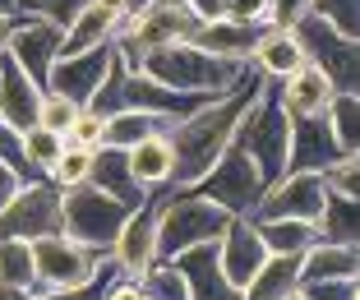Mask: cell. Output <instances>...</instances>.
<instances>
[{"mask_svg": "<svg viewBox=\"0 0 360 300\" xmlns=\"http://www.w3.org/2000/svg\"><path fill=\"white\" fill-rule=\"evenodd\" d=\"M259 88H264V79L250 74L240 88L212 97V102H203L199 111L171 120V125L162 129V134H167V148H171V190L199 185V176L226 152V143H231L240 116L250 111V102L259 97Z\"/></svg>", "mask_w": 360, "mask_h": 300, "instance_id": "1", "label": "cell"}, {"mask_svg": "<svg viewBox=\"0 0 360 300\" xmlns=\"http://www.w3.org/2000/svg\"><path fill=\"white\" fill-rule=\"evenodd\" d=\"M139 74L158 79L162 88L176 93H203V97H222L231 88H240L250 79V65L236 60H217V56L199 51L194 42H167L158 51H148L139 60Z\"/></svg>", "mask_w": 360, "mask_h": 300, "instance_id": "2", "label": "cell"}, {"mask_svg": "<svg viewBox=\"0 0 360 300\" xmlns=\"http://www.w3.org/2000/svg\"><path fill=\"white\" fill-rule=\"evenodd\" d=\"M231 143L245 152V157L259 167V176H264V185H277L286 176V148H291V116L282 111V102H277V88L264 79V88H259V97L250 102V111L240 116V125H236Z\"/></svg>", "mask_w": 360, "mask_h": 300, "instance_id": "3", "label": "cell"}, {"mask_svg": "<svg viewBox=\"0 0 360 300\" xmlns=\"http://www.w3.org/2000/svg\"><path fill=\"white\" fill-rule=\"evenodd\" d=\"M194 28H199V19L185 10V0H143V5L116 28L111 51H116V60L125 65V70H139V60L148 51H158V46H167V42H190Z\"/></svg>", "mask_w": 360, "mask_h": 300, "instance_id": "4", "label": "cell"}, {"mask_svg": "<svg viewBox=\"0 0 360 300\" xmlns=\"http://www.w3.org/2000/svg\"><path fill=\"white\" fill-rule=\"evenodd\" d=\"M226 222H231V213L217 208L212 199L194 190H171L158 217V259H176L190 245H208L226 231Z\"/></svg>", "mask_w": 360, "mask_h": 300, "instance_id": "5", "label": "cell"}, {"mask_svg": "<svg viewBox=\"0 0 360 300\" xmlns=\"http://www.w3.org/2000/svg\"><path fill=\"white\" fill-rule=\"evenodd\" d=\"M134 213V208L116 204L111 194H102L97 185H75V190H60V231L70 240H79V245L97 249V254H106V249L116 245L120 226H125V217Z\"/></svg>", "mask_w": 360, "mask_h": 300, "instance_id": "6", "label": "cell"}, {"mask_svg": "<svg viewBox=\"0 0 360 300\" xmlns=\"http://www.w3.org/2000/svg\"><path fill=\"white\" fill-rule=\"evenodd\" d=\"M291 32L300 37L305 60L333 84V93H360V42L356 37H342V32L333 28V23H323L319 14H305Z\"/></svg>", "mask_w": 360, "mask_h": 300, "instance_id": "7", "label": "cell"}, {"mask_svg": "<svg viewBox=\"0 0 360 300\" xmlns=\"http://www.w3.org/2000/svg\"><path fill=\"white\" fill-rule=\"evenodd\" d=\"M194 194H203V199H212L217 208H226L231 217H250L259 208V199H264V176H259V167L250 157H245L236 143H226V152L217 162H212L208 171L199 176V185H190Z\"/></svg>", "mask_w": 360, "mask_h": 300, "instance_id": "8", "label": "cell"}, {"mask_svg": "<svg viewBox=\"0 0 360 300\" xmlns=\"http://www.w3.org/2000/svg\"><path fill=\"white\" fill-rule=\"evenodd\" d=\"M102 259H106V254H97V249L70 240L65 231L32 240L37 291H79V287H88V282L97 278V268H102Z\"/></svg>", "mask_w": 360, "mask_h": 300, "instance_id": "9", "label": "cell"}, {"mask_svg": "<svg viewBox=\"0 0 360 300\" xmlns=\"http://www.w3.org/2000/svg\"><path fill=\"white\" fill-rule=\"evenodd\" d=\"M60 231V190L51 181H37L32 176L28 185H19L10 204L0 208V240H42Z\"/></svg>", "mask_w": 360, "mask_h": 300, "instance_id": "10", "label": "cell"}, {"mask_svg": "<svg viewBox=\"0 0 360 300\" xmlns=\"http://www.w3.org/2000/svg\"><path fill=\"white\" fill-rule=\"evenodd\" d=\"M167 194H171V190H153L148 199H143V204H139L134 213L125 217L116 245L106 249V259L120 268V278H139L148 263H158V217H162Z\"/></svg>", "mask_w": 360, "mask_h": 300, "instance_id": "11", "label": "cell"}, {"mask_svg": "<svg viewBox=\"0 0 360 300\" xmlns=\"http://www.w3.org/2000/svg\"><path fill=\"white\" fill-rule=\"evenodd\" d=\"M323 213V181L314 171H286L277 185H268L259 208L250 217L255 222H277V217H296V222H319Z\"/></svg>", "mask_w": 360, "mask_h": 300, "instance_id": "12", "label": "cell"}, {"mask_svg": "<svg viewBox=\"0 0 360 300\" xmlns=\"http://www.w3.org/2000/svg\"><path fill=\"white\" fill-rule=\"evenodd\" d=\"M116 51L111 42L106 46H88V51H70V56H56L51 74H46V93L65 97V102H75V107H88V97L97 93V84L106 79Z\"/></svg>", "mask_w": 360, "mask_h": 300, "instance_id": "13", "label": "cell"}, {"mask_svg": "<svg viewBox=\"0 0 360 300\" xmlns=\"http://www.w3.org/2000/svg\"><path fill=\"white\" fill-rule=\"evenodd\" d=\"M60 32L56 23H42V19H23L19 28H14L10 46H5V56H10L14 65H19L23 74L32 79V84L46 93V74H51L56 56H60Z\"/></svg>", "mask_w": 360, "mask_h": 300, "instance_id": "14", "label": "cell"}, {"mask_svg": "<svg viewBox=\"0 0 360 300\" xmlns=\"http://www.w3.org/2000/svg\"><path fill=\"white\" fill-rule=\"evenodd\" d=\"M264 259H268V249H264V240H259L255 222H250V217H231L226 231L217 236V263H222V278L231 282L236 291H245L250 278L264 268Z\"/></svg>", "mask_w": 360, "mask_h": 300, "instance_id": "15", "label": "cell"}, {"mask_svg": "<svg viewBox=\"0 0 360 300\" xmlns=\"http://www.w3.org/2000/svg\"><path fill=\"white\" fill-rule=\"evenodd\" d=\"M338 143L328 134L323 111L319 116H291V148H286V171H323L328 162H338Z\"/></svg>", "mask_w": 360, "mask_h": 300, "instance_id": "16", "label": "cell"}, {"mask_svg": "<svg viewBox=\"0 0 360 300\" xmlns=\"http://www.w3.org/2000/svg\"><path fill=\"white\" fill-rule=\"evenodd\" d=\"M171 263L185 273L190 300H240V291L222 278V263H217V240H208V245H190L185 254L171 259Z\"/></svg>", "mask_w": 360, "mask_h": 300, "instance_id": "17", "label": "cell"}, {"mask_svg": "<svg viewBox=\"0 0 360 300\" xmlns=\"http://www.w3.org/2000/svg\"><path fill=\"white\" fill-rule=\"evenodd\" d=\"M37 111H42V88L32 84L10 56H0V120L23 134V129L37 125Z\"/></svg>", "mask_w": 360, "mask_h": 300, "instance_id": "18", "label": "cell"}, {"mask_svg": "<svg viewBox=\"0 0 360 300\" xmlns=\"http://www.w3.org/2000/svg\"><path fill=\"white\" fill-rule=\"evenodd\" d=\"M250 65L259 70V79L268 84H282L286 74H296L300 65H305V51H300V37L291 28H259L255 37V56Z\"/></svg>", "mask_w": 360, "mask_h": 300, "instance_id": "19", "label": "cell"}, {"mask_svg": "<svg viewBox=\"0 0 360 300\" xmlns=\"http://www.w3.org/2000/svg\"><path fill=\"white\" fill-rule=\"evenodd\" d=\"M255 37L259 28H250V23H236V19H212V23H199L194 28L190 42L199 46V51L217 56V60H236V65H250V56H255Z\"/></svg>", "mask_w": 360, "mask_h": 300, "instance_id": "20", "label": "cell"}, {"mask_svg": "<svg viewBox=\"0 0 360 300\" xmlns=\"http://www.w3.org/2000/svg\"><path fill=\"white\" fill-rule=\"evenodd\" d=\"M273 88H277V102H282L286 116H319V111L333 102V84L319 74L309 60L300 65L296 74H286L282 84H273Z\"/></svg>", "mask_w": 360, "mask_h": 300, "instance_id": "21", "label": "cell"}, {"mask_svg": "<svg viewBox=\"0 0 360 300\" xmlns=\"http://www.w3.org/2000/svg\"><path fill=\"white\" fill-rule=\"evenodd\" d=\"M88 185H97L102 194H111V199L125 204V208H139L143 199H148V190H139L134 176H129V167H125V148H97Z\"/></svg>", "mask_w": 360, "mask_h": 300, "instance_id": "22", "label": "cell"}, {"mask_svg": "<svg viewBox=\"0 0 360 300\" xmlns=\"http://www.w3.org/2000/svg\"><path fill=\"white\" fill-rule=\"evenodd\" d=\"M125 167L134 176L139 190H171V148H167V134H153V139L125 148Z\"/></svg>", "mask_w": 360, "mask_h": 300, "instance_id": "23", "label": "cell"}, {"mask_svg": "<svg viewBox=\"0 0 360 300\" xmlns=\"http://www.w3.org/2000/svg\"><path fill=\"white\" fill-rule=\"evenodd\" d=\"M356 273H360V245L319 240L314 249L300 254V287L305 282H328V278H356Z\"/></svg>", "mask_w": 360, "mask_h": 300, "instance_id": "24", "label": "cell"}, {"mask_svg": "<svg viewBox=\"0 0 360 300\" xmlns=\"http://www.w3.org/2000/svg\"><path fill=\"white\" fill-rule=\"evenodd\" d=\"M296 287H300V254H268L264 268L240 291V300H282Z\"/></svg>", "mask_w": 360, "mask_h": 300, "instance_id": "25", "label": "cell"}, {"mask_svg": "<svg viewBox=\"0 0 360 300\" xmlns=\"http://www.w3.org/2000/svg\"><path fill=\"white\" fill-rule=\"evenodd\" d=\"M255 222V217H250ZM259 240H264L268 254H305V249H314L319 240V222H296V217H277V222H255Z\"/></svg>", "mask_w": 360, "mask_h": 300, "instance_id": "26", "label": "cell"}, {"mask_svg": "<svg viewBox=\"0 0 360 300\" xmlns=\"http://www.w3.org/2000/svg\"><path fill=\"white\" fill-rule=\"evenodd\" d=\"M319 236H323V240H333V245H360V208H356V199L323 190Z\"/></svg>", "mask_w": 360, "mask_h": 300, "instance_id": "27", "label": "cell"}, {"mask_svg": "<svg viewBox=\"0 0 360 300\" xmlns=\"http://www.w3.org/2000/svg\"><path fill=\"white\" fill-rule=\"evenodd\" d=\"M167 120L162 116H148V111H116V116H106V129H102V148H134V143L153 139L162 134Z\"/></svg>", "mask_w": 360, "mask_h": 300, "instance_id": "28", "label": "cell"}, {"mask_svg": "<svg viewBox=\"0 0 360 300\" xmlns=\"http://www.w3.org/2000/svg\"><path fill=\"white\" fill-rule=\"evenodd\" d=\"M323 120H328V134L342 157L360 152V93H333V102L323 107Z\"/></svg>", "mask_w": 360, "mask_h": 300, "instance_id": "29", "label": "cell"}, {"mask_svg": "<svg viewBox=\"0 0 360 300\" xmlns=\"http://www.w3.org/2000/svg\"><path fill=\"white\" fill-rule=\"evenodd\" d=\"M0 287L37 291V268H32L28 240H0Z\"/></svg>", "mask_w": 360, "mask_h": 300, "instance_id": "30", "label": "cell"}, {"mask_svg": "<svg viewBox=\"0 0 360 300\" xmlns=\"http://www.w3.org/2000/svg\"><path fill=\"white\" fill-rule=\"evenodd\" d=\"M139 287L148 300H190V287H185V273L171 263V259H158L139 273Z\"/></svg>", "mask_w": 360, "mask_h": 300, "instance_id": "31", "label": "cell"}, {"mask_svg": "<svg viewBox=\"0 0 360 300\" xmlns=\"http://www.w3.org/2000/svg\"><path fill=\"white\" fill-rule=\"evenodd\" d=\"M88 171H93V148H75V143H65V148L56 152V162L46 167V181H51L56 190H75V185L88 181Z\"/></svg>", "mask_w": 360, "mask_h": 300, "instance_id": "32", "label": "cell"}, {"mask_svg": "<svg viewBox=\"0 0 360 300\" xmlns=\"http://www.w3.org/2000/svg\"><path fill=\"white\" fill-rule=\"evenodd\" d=\"M125 65L111 60V70H106V79L97 84V93L88 97V111H97V116H116V111H125Z\"/></svg>", "mask_w": 360, "mask_h": 300, "instance_id": "33", "label": "cell"}, {"mask_svg": "<svg viewBox=\"0 0 360 300\" xmlns=\"http://www.w3.org/2000/svg\"><path fill=\"white\" fill-rule=\"evenodd\" d=\"M309 14L333 23L342 37H356L360 42V0H309Z\"/></svg>", "mask_w": 360, "mask_h": 300, "instance_id": "34", "label": "cell"}, {"mask_svg": "<svg viewBox=\"0 0 360 300\" xmlns=\"http://www.w3.org/2000/svg\"><path fill=\"white\" fill-rule=\"evenodd\" d=\"M65 148V139L56 134V129H46V125H32V129H23V157H28V167L32 171H46L56 162V152Z\"/></svg>", "mask_w": 360, "mask_h": 300, "instance_id": "35", "label": "cell"}, {"mask_svg": "<svg viewBox=\"0 0 360 300\" xmlns=\"http://www.w3.org/2000/svg\"><path fill=\"white\" fill-rule=\"evenodd\" d=\"M319 181H323V190H333V194H347V199H360V152H351V157H338V162H328V167L319 171Z\"/></svg>", "mask_w": 360, "mask_h": 300, "instance_id": "36", "label": "cell"}, {"mask_svg": "<svg viewBox=\"0 0 360 300\" xmlns=\"http://www.w3.org/2000/svg\"><path fill=\"white\" fill-rule=\"evenodd\" d=\"M19 5L23 19H42V23H56V28H65V23L75 19L79 10H84L88 0H14Z\"/></svg>", "mask_w": 360, "mask_h": 300, "instance_id": "37", "label": "cell"}, {"mask_svg": "<svg viewBox=\"0 0 360 300\" xmlns=\"http://www.w3.org/2000/svg\"><path fill=\"white\" fill-rule=\"evenodd\" d=\"M102 129H106V116H97V111H88V107H79V116H75V125L65 129V143H75V148H102Z\"/></svg>", "mask_w": 360, "mask_h": 300, "instance_id": "38", "label": "cell"}, {"mask_svg": "<svg viewBox=\"0 0 360 300\" xmlns=\"http://www.w3.org/2000/svg\"><path fill=\"white\" fill-rule=\"evenodd\" d=\"M116 278H120V268L111 259H102V268H97V278L88 282V287H79V291H37V300H102V291Z\"/></svg>", "mask_w": 360, "mask_h": 300, "instance_id": "39", "label": "cell"}, {"mask_svg": "<svg viewBox=\"0 0 360 300\" xmlns=\"http://www.w3.org/2000/svg\"><path fill=\"white\" fill-rule=\"evenodd\" d=\"M75 116H79L75 102H65V97H56V93H42V111H37V125L56 129V134L65 139V129L75 125Z\"/></svg>", "mask_w": 360, "mask_h": 300, "instance_id": "40", "label": "cell"}, {"mask_svg": "<svg viewBox=\"0 0 360 300\" xmlns=\"http://www.w3.org/2000/svg\"><path fill=\"white\" fill-rule=\"evenodd\" d=\"M0 162H5L10 171H19L23 181H32V167H28V157H23V134L14 125H5V120H0Z\"/></svg>", "mask_w": 360, "mask_h": 300, "instance_id": "41", "label": "cell"}, {"mask_svg": "<svg viewBox=\"0 0 360 300\" xmlns=\"http://www.w3.org/2000/svg\"><path fill=\"white\" fill-rule=\"evenodd\" d=\"M309 14V0H264V28H296Z\"/></svg>", "mask_w": 360, "mask_h": 300, "instance_id": "42", "label": "cell"}, {"mask_svg": "<svg viewBox=\"0 0 360 300\" xmlns=\"http://www.w3.org/2000/svg\"><path fill=\"white\" fill-rule=\"evenodd\" d=\"M305 291L309 300H360V287H356V278H328V282H305Z\"/></svg>", "mask_w": 360, "mask_h": 300, "instance_id": "43", "label": "cell"}, {"mask_svg": "<svg viewBox=\"0 0 360 300\" xmlns=\"http://www.w3.org/2000/svg\"><path fill=\"white\" fill-rule=\"evenodd\" d=\"M102 300H148V296H143V287H139V278H116L111 287L102 291Z\"/></svg>", "mask_w": 360, "mask_h": 300, "instance_id": "44", "label": "cell"}, {"mask_svg": "<svg viewBox=\"0 0 360 300\" xmlns=\"http://www.w3.org/2000/svg\"><path fill=\"white\" fill-rule=\"evenodd\" d=\"M185 10H190L199 23H212V19L226 14V0H185Z\"/></svg>", "mask_w": 360, "mask_h": 300, "instance_id": "45", "label": "cell"}, {"mask_svg": "<svg viewBox=\"0 0 360 300\" xmlns=\"http://www.w3.org/2000/svg\"><path fill=\"white\" fill-rule=\"evenodd\" d=\"M19 185H28V181H23L19 171H10V167L0 162V208H5V204L14 199V194H19Z\"/></svg>", "mask_w": 360, "mask_h": 300, "instance_id": "46", "label": "cell"}, {"mask_svg": "<svg viewBox=\"0 0 360 300\" xmlns=\"http://www.w3.org/2000/svg\"><path fill=\"white\" fill-rule=\"evenodd\" d=\"M19 23H23V14H0V56H5V46H10V37H14Z\"/></svg>", "mask_w": 360, "mask_h": 300, "instance_id": "47", "label": "cell"}, {"mask_svg": "<svg viewBox=\"0 0 360 300\" xmlns=\"http://www.w3.org/2000/svg\"><path fill=\"white\" fill-rule=\"evenodd\" d=\"M0 300H37V291H19V287H0Z\"/></svg>", "mask_w": 360, "mask_h": 300, "instance_id": "48", "label": "cell"}, {"mask_svg": "<svg viewBox=\"0 0 360 300\" xmlns=\"http://www.w3.org/2000/svg\"><path fill=\"white\" fill-rule=\"evenodd\" d=\"M0 14H19V5L14 0H0Z\"/></svg>", "mask_w": 360, "mask_h": 300, "instance_id": "49", "label": "cell"}, {"mask_svg": "<svg viewBox=\"0 0 360 300\" xmlns=\"http://www.w3.org/2000/svg\"><path fill=\"white\" fill-rule=\"evenodd\" d=\"M282 300H309V296H305V291L296 287V291H291V296H282Z\"/></svg>", "mask_w": 360, "mask_h": 300, "instance_id": "50", "label": "cell"}]
</instances>
